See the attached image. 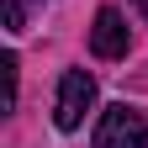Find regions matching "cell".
I'll return each mask as SVG.
<instances>
[{
  "instance_id": "cell-3",
  "label": "cell",
  "mask_w": 148,
  "mask_h": 148,
  "mask_svg": "<svg viewBox=\"0 0 148 148\" xmlns=\"http://www.w3.org/2000/svg\"><path fill=\"white\" fill-rule=\"evenodd\" d=\"M90 53H95V58H127V21H122L116 5H101V11H95Z\"/></svg>"
},
{
  "instance_id": "cell-2",
  "label": "cell",
  "mask_w": 148,
  "mask_h": 148,
  "mask_svg": "<svg viewBox=\"0 0 148 148\" xmlns=\"http://www.w3.org/2000/svg\"><path fill=\"white\" fill-rule=\"evenodd\" d=\"M95 148H148V122L132 106H106L95 127Z\"/></svg>"
},
{
  "instance_id": "cell-6",
  "label": "cell",
  "mask_w": 148,
  "mask_h": 148,
  "mask_svg": "<svg viewBox=\"0 0 148 148\" xmlns=\"http://www.w3.org/2000/svg\"><path fill=\"white\" fill-rule=\"evenodd\" d=\"M138 5H143V16H148V0H138Z\"/></svg>"
},
{
  "instance_id": "cell-4",
  "label": "cell",
  "mask_w": 148,
  "mask_h": 148,
  "mask_svg": "<svg viewBox=\"0 0 148 148\" xmlns=\"http://www.w3.org/2000/svg\"><path fill=\"white\" fill-rule=\"evenodd\" d=\"M0 69H5V111H11V106H16V53H5Z\"/></svg>"
},
{
  "instance_id": "cell-1",
  "label": "cell",
  "mask_w": 148,
  "mask_h": 148,
  "mask_svg": "<svg viewBox=\"0 0 148 148\" xmlns=\"http://www.w3.org/2000/svg\"><path fill=\"white\" fill-rule=\"evenodd\" d=\"M95 106V79H90L85 69H69L58 79V101H53V122L64 127V132H74V127L85 122V111Z\"/></svg>"
},
{
  "instance_id": "cell-5",
  "label": "cell",
  "mask_w": 148,
  "mask_h": 148,
  "mask_svg": "<svg viewBox=\"0 0 148 148\" xmlns=\"http://www.w3.org/2000/svg\"><path fill=\"white\" fill-rule=\"evenodd\" d=\"M27 27V5L21 0H5V32H21Z\"/></svg>"
}]
</instances>
